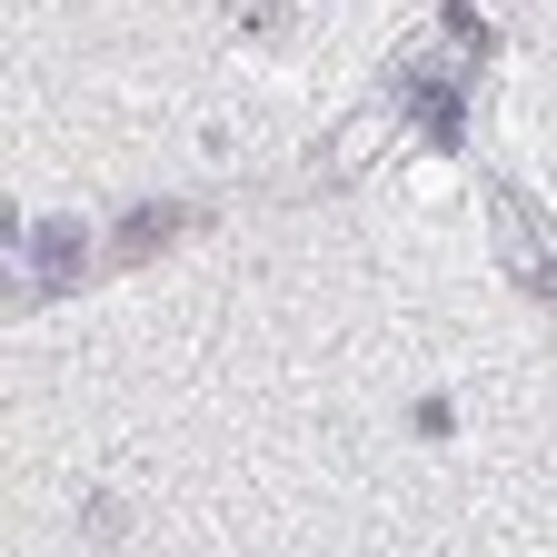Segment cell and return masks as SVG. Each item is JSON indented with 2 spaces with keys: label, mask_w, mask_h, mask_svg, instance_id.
I'll return each mask as SVG.
<instances>
[{
  "label": "cell",
  "mask_w": 557,
  "mask_h": 557,
  "mask_svg": "<svg viewBox=\"0 0 557 557\" xmlns=\"http://www.w3.org/2000/svg\"><path fill=\"white\" fill-rule=\"evenodd\" d=\"M487 209H498V249H508V269L537 278V289L557 299V239H547V220H537V199H518V189L498 180V189H487Z\"/></svg>",
  "instance_id": "1"
},
{
  "label": "cell",
  "mask_w": 557,
  "mask_h": 557,
  "mask_svg": "<svg viewBox=\"0 0 557 557\" xmlns=\"http://www.w3.org/2000/svg\"><path fill=\"white\" fill-rule=\"evenodd\" d=\"M398 100H408L418 139H438V150H458V139H468V90H458V81H418V70H398Z\"/></svg>",
  "instance_id": "2"
},
{
  "label": "cell",
  "mask_w": 557,
  "mask_h": 557,
  "mask_svg": "<svg viewBox=\"0 0 557 557\" xmlns=\"http://www.w3.org/2000/svg\"><path fill=\"white\" fill-rule=\"evenodd\" d=\"M209 209H189V199H150V209H129V220L110 230V259H160L180 230H199Z\"/></svg>",
  "instance_id": "3"
},
{
  "label": "cell",
  "mask_w": 557,
  "mask_h": 557,
  "mask_svg": "<svg viewBox=\"0 0 557 557\" xmlns=\"http://www.w3.org/2000/svg\"><path fill=\"white\" fill-rule=\"evenodd\" d=\"M30 269H40V289H81V278H90V230L81 220L30 230Z\"/></svg>",
  "instance_id": "4"
},
{
  "label": "cell",
  "mask_w": 557,
  "mask_h": 557,
  "mask_svg": "<svg viewBox=\"0 0 557 557\" xmlns=\"http://www.w3.org/2000/svg\"><path fill=\"white\" fill-rule=\"evenodd\" d=\"M81 537L90 547H120L129 537V498H120V487H90V498H81Z\"/></svg>",
  "instance_id": "5"
},
{
  "label": "cell",
  "mask_w": 557,
  "mask_h": 557,
  "mask_svg": "<svg viewBox=\"0 0 557 557\" xmlns=\"http://www.w3.org/2000/svg\"><path fill=\"white\" fill-rule=\"evenodd\" d=\"M408 429H418V438H458V408H448V398H418Z\"/></svg>",
  "instance_id": "6"
}]
</instances>
